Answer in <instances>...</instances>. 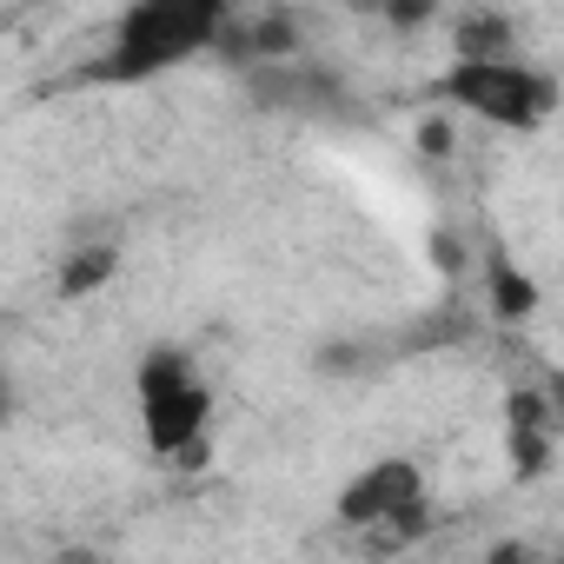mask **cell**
<instances>
[{
	"label": "cell",
	"instance_id": "9",
	"mask_svg": "<svg viewBox=\"0 0 564 564\" xmlns=\"http://www.w3.org/2000/svg\"><path fill=\"white\" fill-rule=\"evenodd\" d=\"M491 564H531V557H524V551H498Z\"/></svg>",
	"mask_w": 564,
	"mask_h": 564
},
{
	"label": "cell",
	"instance_id": "1",
	"mask_svg": "<svg viewBox=\"0 0 564 564\" xmlns=\"http://www.w3.org/2000/svg\"><path fill=\"white\" fill-rule=\"evenodd\" d=\"M219 28H226V8H213V0H140V8L120 14L113 54L100 61V74L107 80H147L160 67L193 61L206 41H219Z\"/></svg>",
	"mask_w": 564,
	"mask_h": 564
},
{
	"label": "cell",
	"instance_id": "4",
	"mask_svg": "<svg viewBox=\"0 0 564 564\" xmlns=\"http://www.w3.org/2000/svg\"><path fill=\"white\" fill-rule=\"evenodd\" d=\"M419 498H425V471H419L412 458H379V465H366V471L346 478L339 518L359 524V531H372V524H405V518L419 511Z\"/></svg>",
	"mask_w": 564,
	"mask_h": 564
},
{
	"label": "cell",
	"instance_id": "8",
	"mask_svg": "<svg viewBox=\"0 0 564 564\" xmlns=\"http://www.w3.org/2000/svg\"><path fill=\"white\" fill-rule=\"evenodd\" d=\"M491 293H498V313L505 319H524L538 306V286H531V279H518L511 265H491Z\"/></svg>",
	"mask_w": 564,
	"mask_h": 564
},
{
	"label": "cell",
	"instance_id": "10",
	"mask_svg": "<svg viewBox=\"0 0 564 564\" xmlns=\"http://www.w3.org/2000/svg\"><path fill=\"white\" fill-rule=\"evenodd\" d=\"M557 405H564V386H557Z\"/></svg>",
	"mask_w": 564,
	"mask_h": 564
},
{
	"label": "cell",
	"instance_id": "2",
	"mask_svg": "<svg viewBox=\"0 0 564 564\" xmlns=\"http://www.w3.org/2000/svg\"><path fill=\"white\" fill-rule=\"evenodd\" d=\"M438 94L505 133H538L557 113V80L531 61H458L438 80Z\"/></svg>",
	"mask_w": 564,
	"mask_h": 564
},
{
	"label": "cell",
	"instance_id": "5",
	"mask_svg": "<svg viewBox=\"0 0 564 564\" xmlns=\"http://www.w3.org/2000/svg\"><path fill=\"white\" fill-rule=\"evenodd\" d=\"M518 54V28L505 14H465L458 21V61H511Z\"/></svg>",
	"mask_w": 564,
	"mask_h": 564
},
{
	"label": "cell",
	"instance_id": "7",
	"mask_svg": "<svg viewBox=\"0 0 564 564\" xmlns=\"http://www.w3.org/2000/svg\"><path fill=\"white\" fill-rule=\"evenodd\" d=\"M107 279H113V246H87V252H74V259H67L61 293H67V300H80V293L107 286Z\"/></svg>",
	"mask_w": 564,
	"mask_h": 564
},
{
	"label": "cell",
	"instance_id": "3",
	"mask_svg": "<svg viewBox=\"0 0 564 564\" xmlns=\"http://www.w3.org/2000/svg\"><path fill=\"white\" fill-rule=\"evenodd\" d=\"M206 419H213V392L199 379V366L180 352V346H153L140 359V425H147V445L160 458H180L206 438Z\"/></svg>",
	"mask_w": 564,
	"mask_h": 564
},
{
	"label": "cell",
	"instance_id": "6",
	"mask_svg": "<svg viewBox=\"0 0 564 564\" xmlns=\"http://www.w3.org/2000/svg\"><path fill=\"white\" fill-rule=\"evenodd\" d=\"M511 458H518V471H531L544 458V405L524 392L511 399Z\"/></svg>",
	"mask_w": 564,
	"mask_h": 564
}]
</instances>
